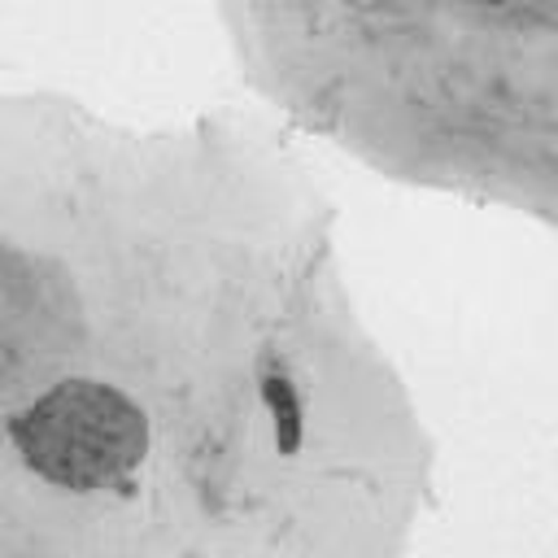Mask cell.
Wrapping results in <instances>:
<instances>
[{"mask_svg": "<svg viewBox=\"0 0 558 558\" xmlns=\"http://www.w3.org/2000/svg\"><path fill=\"white\" fill-rule=\"evenodd\" d=\"M13 440L26 466L48 484L74 493L126 488L148 453V418L109 384L61 379L13 418Z\"/></svg>", "mask_w": 558, "mask_h": 558, "instance_id": "1", "label": "cell"}, {"mask_svg": "<svg viewBox=\"0 0 558 558\" xmlns=\"http://www.w3.org/2000/svg\"><path fill=\"white\" fill-rule=\"evenodd\" d=\"M262 397L275 414V440H279V453H296L301 445V401L292 392V384L279 375V371H266L262 375Z\"/></svg>", "mask_w": 558, "mask_h": 558, "instance_id": "2", "label": "cell"}, {"mask_svg": "<svg viewBox=\"0 0 558 558\" xmlns=\"http://www.w3.org/2000/svg\"><path fill=\"white\" fill-rule=\"evenodd\" d=\"M484 4H497V0H484Z\"/></svg>", "mask_w": 558, "mask_h": 558, "instance_id": "3", "label": "cell"}]
</instances>
